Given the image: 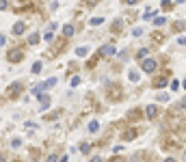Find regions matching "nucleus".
I'll return each instance as SVG.
<instances>
[{
    "mask_svg": "<svg viewBox=\"0 0 186 162\" xmlns=\"http://www.w3.org/2000/svg\"><path fill=\"white\" fill-rule=\"evenodd\" d=\"M100 54H102V56H113V54H117V50H115L113 43H108V45H102V48H100Z\"/></svg>",
    "mask_w": 186,
    "mask_h": 162,
    "instance_id": "f257e3e1",
    "label": "nucleus"
},
{
    "mask_svg": "<svg viewBox=\"0 0 186 162\" xmlns=\"http://www.w3.org/2000/svg\"><path fill=\"white\" fill-rule=\"evenodd\" d=\"M9 63H20L22 58H24V54H22V50H13V52H9Z\"/></svg>",
    "mask_w": 186,
    "mask_h": 162,
    "instance_id": "f03ea898",
    "label": "nucleus"
},
{
    "mask_svg": "<svg viewBox=\"0 0 186 162\" xmlns=\"http://www.w3.org/2000/svg\"><path fill=\"white\" fill-rule=\"evenodd\" d=\"M141 67H143V72H147V74H149V72H154V69H156V61H154V58H147V61H143V65H141Z\"/></svg>",
    "mask_w": 186,
    "mask_h": 162,
    "instance_id": "7ed1b4c3",
    "label": "nucleus"
},
{
    "mask_svg": "<svg viewBox=\"0 0 186 162\" xmlns=\"http://www.w3.org/2000/svg\"><path fill=\"white\" fill-rule=\"evenodd\" d=\"M156 115H158V106H154V104H151V106H147V108H145V117H147V119H154Z\"/></svg>",
    "mask_w": 186,
    "mask_h": 162,
    "instance_id": "20e7f679",
    "label": "nucleus"
},
{
    "mask_svg": "<svg viewBox=\"0 0 186 162\" xmlns=\"http://www.w3.org/2000/svg\"><path fill=\"white\" fill-rule=\"evenodd\" d=\"M54 84H56V78H48V80L44 82V84H39V86H35V93H39L41 89H48V86H54Z\"/></svg>",
    "mask_w": 186,
    "mask_h": 162,
    "instance_id": "39448f33",
    "label": "nucleus"
},
{
    "mask_svg": "<svg viewBox=\"0 0 186 162\" xmlns=\"http://www.w3.org/2000/svg\"><path fill=\"white\" fill-rule=\"evenodd\" d=\"M9 89H11V91H9V95H11V97H15V95L20 93V89H22V84H20V82H13V84H11Z\"/></svg>",
    "mask_w": 186,
    "mask_h": 162,
    "instance_id": "423d86ee",
    "label": "nucleus"
},
{
    "mask_svg": "<svg viewBox=\"0 0 186 162\" xmlns=\"http://www.w3.org/2000/svg\"><path fill=\"white\" fill-rule=\"evenodd\" d=\"M39 102H41V108L46 110L48 106H50V95H44V93H39Z\"/></svg>",
    "mask_w": 186,
    "mask_h": 162,
    "instance_id": "0eeeda50",
    "label": "nucleus"
},
{
    "mask_svg": "<svg viewBox=\"0 0 186 162\" xmlns=\"http://www.w3.org/2000/svg\"><path fill=\"white\" fill-rule=\"evenodd\" d=\"M24 30H26V24H24V22H17V24L13 26V33H15V35H22Z\"/></svg>",
    "mask_w": 186,
    "mask_h": 162,
    "instance_id": "6e6552de",
    "label": "nucleus"
},
{
    "mask_svg": "<svg viewBox=\"0 0 186 162\" xmlns=\"http://www.w3.org/2000/svg\"><path fill=\"white\" fill-rule=\"evenodd\" d=\"M72 35H74V26L72 24H65L63 26V37H72Z\"/></svg>",
    "mask_w": 186,
    "mask_h": 162,
    "instance_id": "1a4fd4ad",
    "label": "nucleus"
},
{
    "mask_svg": "<svg viewBox=\"0 0 186 162\" xmlns=\"http://www.w3.org/2000/svg\"><path fill=\"white\" fill-rule=\"evenodd\" d=\"M167 82H169V78H167V76H158V78L154 80V86H165Z\"/></svg>",
    "mask_w": 186,
    "mask_h": 162,
    "instance_id": "9d476101",
    "label": "nucleus"
},
{
    "mask_svg": "<svg viewBox=\"0 0 186 162\" xmlns=\"http://www.w3.org/2000/svg\"><path fill=\"white\" fill-rule=\"evenodd\" d=\"M137 136V130H126L123 132V141H130V138H134Z\"/></svg>",
    "mask_w": 186,
    "mask_h": 162,
    "instance_id": "9b49d317",
    "label": "nucleus"
},
{
    "mask_svg": "<svg viewBox=\"0 0 186 162\" xmlns=\"http://www.w3.org/2000/svg\"><path fill=\"white\" fill-rule=\"evenodd\" d=\"M121 28H123V22H121V20H117V22L113 24V28H110V30H115V33H119Z\"/></svg>",
    "mask_w": 186,
    "mask_h": 162,
    "instance_id": "f8f14e48",
    "label": "nucleus"
},
{
    "mask_svg": "<svg viewBox=\"0 0 186 162\" xmlns=\"http://www.w3.org/2000/svg\"><path fill=\"white\" fill-rule=\"evenodd\" d=\"M147 54H149V52H147V50L143 48V50H139V54H137V58H141V61H147Z\"/></svg>",
    "mask_w": 186,
    "mask_h": 162,
    "instance_id": "ddd939ff",
    "label": "nucleus"
},
{
    "mask_svg": "<svg viewBox=\"0 0 186 162\" xmlns=\"http://www.w3.org/2000/svg\"><path fill=\"white\" fill-rule=\"evenodd\" d=\"M28 43H30V45H35V43H39V35H37V33H33V35L28 37Z\"/></svg>",
    "mask_w": 186,
    "mask_h": 162,
    "instance_id": "4468645a",
    "label": "nucleus"
},
{
    "mask_svg": "<svg viewBox=\"0 0 186 162\" xmlns=\"http://www.w3.org/2000/svg\"><path fill=\"white\" fill-rule=\"evenodd\" d=\"M76 54H78V56H87V54H89V48H87V45H82V48H78V52H76Z\"/></svg>",
    "mask_w": 186,
    "mask_h": 162,
    "instance_id": "2eb2a0df",
    "label": "nucleus"
},
{
    "mask_svg": "<svg viewBox=\"0 0 186 162\" xmlns=\"http://www.w3.org/2000/svg\"><path fill=\"white\" fill-rule=\"evenodd\" d=\"M165 22H167V20H165V15H158V17L154 20V24H156V26H162Z\"/></svg>",
    "mask_w": 186,
    "mask_h": 162,
    "instance_id": "dca6fc26",
    "label": "nucleus"
},
{
    "mask_svg": "<svg viewBox=\"0 0 186 162\" xmlns=\"http://www.w3.org/2000/svg\"><path fill=\"white\" fill-rule=\"evenodd\" d=\"M41 67H44V65H41V61H37V63L33 65V74H39V72H41Z\"/></svg>",
    "mask_w": 186,
    "mask_h": 162,
    "instance_id": "f3484780",
    "label": "nucleus"
},
{
    "mask_svg": "<svg viewBox=\"0 0 186 162\" xmlns=\"http://www.w3.org/2000/svg\"><path fill=\"white\" fill-rule=\"evenodd\" d=\"M97 130H100V123H97V121L89 123V132H97Z\"/></svg>",
    "mask_w": 186,
    "mask_h": 162,
    "instance_id": "a211bd4d",
    "label": "nucleus"
},
{
    "mask_svg": "<svg viewBox=\"0 0 186 162\" xmlns=\"http://www.w3.org/2000/svg\"><path fill=\"white\" fill-rule=\"evenodd\" d=\"M137 117H139V110H132V113H128V119H132V121H134Z\"/></svg>",
    "mask_w": 186,
    "mask_h": 162,
    "instance_id": "6ab92c4d",
    "label": "nucleus"
},
{
    "mask_svg": "<svg viewBox=\"0 0 186 162\" xmlns=\"http://www.w3.org/2000/svg\"><path fill=\"white\" fill-rule=\"evenodd\" d=\"M102 24V17H93L91 20V26H100Z\"/></svg>",
    "mask_w": 186,
    "mask_h": 162,
    "instance_id": "aec40b11",
    "label": "nucleus"
},
{
    "mask_svg": "<svg viewBox=\"0 0 186 162\" xmlns=\"http://www.w3.org/2000/svg\"><path fill=\"white\" fill-rule=\"evenodd\" d=\"M44 39H46V41H52V39H54V35H52V30H48L46 35H44Z\"/></svg>",
    "mask_w": 186,
    "mask_h": 162,
    "instance_id": "412c9836",
    "label": "nucleus"
},
{
    "mask_svg": "<svg viewBox=\"0 0 186 162\" xmlns=\"http://www.w3.org/2000/svg\"><path fill=\"white\" fill-rule=\"evenodd\" d=\"M132 35H134V37H141V35H143V28H134Z\"/></svg>",
    "mask_w": 186,
    "mask_h": 162,
    "instance_id": "4be33fe9",
    "label": "nucleus"
},
{
    "mask_svg": "<svg viewBox=\"0 0 186 162\" xmlns=\"http://www.w3.org/2000/svg\"><path fill=\"white\" fill-rule=\"evenodd\" d=\"M78 84H80V78H78V76H74V78H72V86H78Z\"/></svg>",
    "mask_w": 186,
    "mask_h": 162,
    "instance_id": "5701e85b",
    "label": "nucleus"
},
{
    "mask_svg": "<svg viewBox=\"0 0 186 162\" xmlns=\"http://www.w3.org/2000/svg\"><path fill=\"white\" fill-rule=\"evenodd\" d=\"M147 17H154V9H147V11H145V20H147Z\"/></svg>",
    "mask_w": 186,
    "mask_h": 162,
    "instance_id": "b1692460",
    "label": "nucleus"
},
{
    "mask_svg": "<svg viewBox=\"0 0 186 162\" xmlns=\"http://www.w3.org/2000/svg\"><path fill=\"white\" fill-rule=\"evenodd\" d=\"M167 100H169V95H165V93L158 95V102H167Z\"/></svg>",
    "mask_w": 186,
    "mask_h": 162,
    "instance_id": "393cba45",
    "label": "nucleus"
},
{
    "mask_svg": "<svg viewBox=\"0 0 186 162\" xmlns=\"http://www.w3.org/2000/svg\"><path fill=\"white\" fill-rule=\"evenodd\" d=\"M80 151H82V154H87V151H89V145H87V143H82V145H80Z\"/></svg>",
    "mask_w": 186,
    "mask_h": 162,
    "instance_id": "a878e982",
    "label": "nucleus"
},
{
    "mask_svg": "<svg viewBox=\"0 0 186 162\" xmlns=\"http://www.w3.org/2000/svg\"><path fill=\"white\" fill-rule=\"evenodd\" d=\"M46 162H61V160H58L56 156H48V158H46Z\"/></svg>",
    "mask_w": 186,
    "mask_h": 162,
    "instance_id": "bb28decb",
    "label": "nucleus"
},
{
    "mask_svg": "<svg viewBox=\"0 0 186 162\" xmlns=\"http://www.w3.org/2000/svg\"><path fill=\"white\" fill-rule=\"evenodd\" d=\"M11 145H13V147H15V149H17V147H20V145H22V143H20V138H13V143H11Z\"/></svg>",
    "mask_w": 186,
    "mask_h": 162,
    "instance_id": "cd10ccee",
    "label": "nucleus"
},
{
    "mask_svg": "<svg viewBox=\"0 0 186 162\" xmlns=\"http://www.w3.org/2000/svg\"><path fill=\"white\" fill-rule=\"evenodd\" d=\"M130 80L137 82V80H139V74H134V72H132V74H130Z\"/></svg>",
    "mask_w": 186,
    "mask_h": 162,
    "instance_id": "c85d7f7f",
    "label": "nucleus"
},
{
    "mask_svg": "<svg viewBox=\"0 0 186 162\" xmlns=\"http://www.w3.org/2000/svg\"><path fill=\"white\" fill-rule=\"evenodd\" d=\"M151 37H154V41H160V39H162V35H160V33H154Z\"/></svg>",
    "mask_w": 186,
    "mask_h": 162,
    "instance_id": "c756f323",
    "label": "nucleus"
},
{
    "mask_svg": "<svg viewBox=\"0 0 186 162\" xmlns=\"http://www.w3.org/2000/svg\"><path fill=\"white\" fill-rule=\"evenodd\" d=\"M178 106H180V108H186V97H182V100H180V104H178Z\"/></svg>",
    "mask_w": 186,
    "mask_h": 162,
    "instance_id": "7c9ffc66",
    "label": "nucleus"
},
{
    "mask_svg": "<svg viewBox=\"0 0 186 162\" xmlns=\"http://www.w3.org/2000/svg\"><path fill=\"white\" fill-rule=\"evenodd\" d=\"M89 162H102V158H97V156H95V158H91Z\"/></svg>",
    "mask_w": 186,
    "mask_h": 162,
    "instance_id": "2f4dec72",
    "label": "nucleus"
},
{
    "mask_svg": "<svg viewBox=\"0 0 186 162\" xmlns=\"http://www.w3.org/2000/svg\"><path fill=\"white\" fill-rule=\"evenodd\" d=\"M165 162H175V160H173V158H167V160H165Z\"/></svg>",
    "mask_w": 186,
    "mask_h": 162,
    "instance_id": "473e14b6",
    "label": "nucleus"
},
{
    "mask_svg": "<svg viewBox=\"0 0 186 162\" xmlns=\"http://www.w3.org/2000/svg\"><path fill=\"white\" fill-rule=\"evenodd\" d=\"M110 162H121V158H115V160H110Z\"/></svg>",
    "mask_w": 186,
    "mask_h": 162,
    "instance_id": "72a5a7b5",
    "label": "nucleus"
}]
</instances>
